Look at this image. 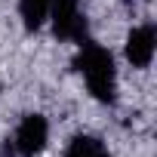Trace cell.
Masks as SVG:
<instances>
[{"label": "cell", "instance_id": "cell-1", "mask_svg": "<svg viewBox=\"0 0 157 157\" xmlns=\"http://www.w3.org/2000/svg\"><path fill=\"white\" fill-rule=\"evenodd\" d=\"M77 71L83 74V80L93 93V99H99L102 105H114L117 99V68H114V56L93 43V40H80V52H77Z\"/></svg>", "mask_w": 157, "mask_h": 157}, {"label": "cell", "instance_id": "cell-2", "mask_svg": "<svg viewBox=\"0 0 157 157\" xmlns=\"http://www.w3.org/2000/svg\"><path fill=\"white\" fill-rule=\"evenodd\" d=\"M46 19L52 22V34L59 40H86V19L80 13V0H52Z\"/></svg>", "mask_w": 157, "mask_h": 157}, {"label": "cell", "instance_id": "cell-3", "mask_svg": "<svg viewBox=\"0 0 157 157\" xmlns=\"http://www.w3.org/2000/svg\"><path fill=\"white\" fill-rule=\"evenodd\" d=\"M46 142H49V123H46V117L43 114H25L22 123H19V129H16V139H13L19 157H37L46 148Z\"/></svg>", "mask_w": 157, "mask_h": 157}, {"label": "cell", "instance_id": "cell-4", "mask_svg": "<svg viewBox=\"0 0 157 157\" xmlns=\"http://www.w3.org/2000/svg\"><path fill=\"white\" fill-rule=\"evenodd\" d=\"M126 59L132 68H148L154 59V28L151 25H139L129 31L126 37Z\"/></svg>", "mask_w": 157, "mask_h": 157}, {"label": "cell", "instance_id": "cell-5", "mask_svg": "<svg viewBox=\"0 0 157 157\" xmlns=\"http://www.w3.org/2000/svg\"><path fill=\"white\" fill-rule=\"evenodd\" d=\"M49 3H52V0H19V13H22V22H25L28 31H37L46 22Z\"/></svg>", "mask_w": 157, "mask_h": 157}, {"label": "cell", "instance_id": "cell-6", "mask_svg": "<svg viewBox=\"0 0 157 157\" xmlns=\"http://www.w3.org/2000/svg\"><path fill=\"white\" fill-rule=\"evenodd\" d=\"M65 157H111V154L93 136H74L71 145H68V151H65Z\"/></svg>", "mask_w": 157, "mask_h": 157}]
</instances>
